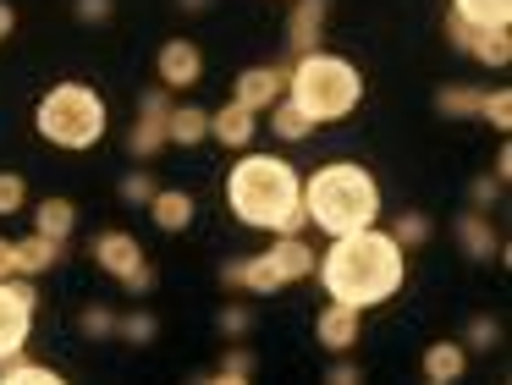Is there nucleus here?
Returning <instances> with one entry per match:
<instances>
[{"label": "nucleus", "instance_id": "nucleus-1", "mask_svg": "<svg viewBox=\"0 0 512 385\" xmlns=\"http://www.w3.org/2000/svg\"><path fill=\"white\" fill-rule=\"evenodd\" d=\"M402 275H408V248L375 226L342 231L331 242V253L320 259V286L331 292V303L347 308H375L386 297H397Z\"/></svg>", "mask_w": 512, "mask_h": 385}, {"label": "nucleus", "instance_id": "nucleus-2", "mask_svg": "<svg viewBox=\"0 0 512 385\" xmlns=\"http://www.w3.org/2000/svg\"><path fill=\"white\" fill-rule=\"evenodd\" d=\"M226 204L254 231H303V176L276 154H243L226 171Z\"/></svg>", "mask_w": 512, "mask_h": 385}, {"label": "nucleus", "instance_id": "nucleus-3", "mask_svg": "<svg viewBox=\"0 0 512 385\" xmlns=\"http://www.w3.org/2000/svg\"><path fill=\"white\" fill-rule=\"evenodd\" d=\"M303 215L314 220L320 231L342 237V231H358V226H375L380 220V187L364 165L353 160H331L303 182Z\"/></svg>", "mask_w": 512, "mask_h": 385}, {"label": "nucleus", "instance_id": "nucleus-4", "mask_svg": "<svg viewBox=\"0 0 512 385\" xmlns=\"http://www.w3.org/2000/svg\"><path fill=\"white\" fill-rule=\"evenodd\" d=\"M287 99L314 121H347L364 99V72H358L347 55H331V50H309L298 55V66H287Z\"/></svg>", "mask_w": 512, "mask_h": 385}, {"label": "nucleus", "instance_id": "nucleus-5", "mask_svg": "<svg viewBox=\"0 0 512 385\" xmlns=\"http://www.w3.org/2000/svg\"><path fill=\"white\" fill-rule=\"evenodd\" d=\"M34 127L56 149H94L105 138V127H111V110H105V99L89 83H56L39 99Z\"/></svg>", "mask_w": 512, "mask_h": 385}, {"label": "nucleus", "instance_id": "nucleus-6", "mask_svg": "<svg viewBox=\"0 0 512 385\" xmlns=\"http://www.w3.org/2000/svg\"><path fill=\"white\" fill-rule=\"evenodd\" d=\"M309 270H314V248L298 231H281L276 248L254 253V259H226L221 286H237V292H248V297H270V292H281V286L303 281Z\"/></svg>", "mask_w": 512, "mask_h": 385}, {"label": "nucleus", "instance_id": "nucleus-7", "mask_svg": "<svg viewBox=\"0 0 512 385\" xmlns=\"http://www.w3.org/2000/svg\"><path fill=\"white\" fill-rule=\"evenodd\" d=\"M89 253H94V264H100L105 275H116L133 297L155 292V264L144 259V242H138L133 231H116V226L100 231V237L89 242Z\"/></svg>", "mask_w": 512, "mask_h": 385}, {"label": "nucleus", "instance_id": "nucleus-8", "mask_svg": "<svg viewBox=\"0 0 512 385\" xmlns=\"http://www.w3.org/2000/svg\"><path fill=\"white\" fill-rule=\"evenodd\" d=\"M34 308H39V292L28 275H6L0 281V358L28 347V330H34Z\"/></svg>", "mask_w": 512, "mask_h": 385}, {"label": "nucleus", "instance_id": "nucleus-9", "mask_svg": "<svg viewBox=\"0 0 512 385\" xmlns=\"http://www.w3.org/2000/svg\"><path fill=\"white\" fill-rule=\"evenodd\" d=\"M171 88H149V94H138V121L133 132H127V149H133V160H155L160 149H166V116H171Z\"/></svg>", "mask_w": 512, "mask_h": 385}, {"label": "nucleus", "instance_id": "nucleus-10", "mask_svg": "<svg viewBox=\"0 0 512 385\" xmlns=\"http://www.w3.org/2000/svg\"><path fill=\"white\" fill-rule=\"evenodd\" d=\"M446 39H452V50L474 55L479 66H507L512 61V33L507 28H474V22H463L457 11L446 17Z\"/></svg>", "mask_w": 512, "mask_h": 385}, {"label": "nucleus", "instance_id": "nucleus-11", "mask_svg": "<svg viewBox=\"0 0 512 385\" xmlns=\"http://www.w3.org/2000/svg\"><path fill=\"white\" fill-rule=\"evenodd\" d=\"M155 72H160V88H193L204 77V50L193 39H166L160 44V55H155Z\"/></svg>", "mask_w": 512, "mask_h": 385}, {"label": "nucleus", "instance_id": "nucleus-12", "mask_svg": "<svg viewBox=\"0 0 512 385\" xmlns=\"http://www.w3.org/2000/svg\"><path fill=\"white\" fill-rule=\"evenodd\" d=\"M325 17H331V0H292V17H287V50H292V55L320 50V39H325Z\"/></svg>", "mask_w": 512, "mask_h": 385}, {"label": "nucleus", "instance_id": "nucleus-13", "mask_svg": "<svg viewBox=\"0 0 512 385\" xmlns=\"http://www.w3.org/2000/svg\"><path fill=\"white\" fill-rule=\"evenodd\" d=\"M259 132V110H248L243 99H232V105L210 110V138L221 143V149H248Z\"/></svg>", "mask_w": 512, "mask_h": 385}, {"label": "nucleus", "instance_id": "nucleus-14", "mask_svg": "<svg viewBox=\"0 0 512 385\" xmlns=\"http://www.w3.org/2000/svg\"><path fill=\"white\" fill-rule=\"evenodd\" d=\"M358 319H364V308L325 303L320 319H314V336H320V347H325V352H353V347H358Z\"/></svg>", "mask_w": 512, "mask_h": 385}, {"label": "nucleus", "instance_id": "nucleus-15", "mask_svg": "<svg viewBox=\"0 0 512 385\" xmlns=\"http://www.w3.org/2000/svg\"><path fill=\"white\" fill-rule=\"evenodd\" d=\"M287 94V66H248V72H237V94L248 110H270L276 99Z\"/></svg>", "mask_w": 512, "mask_h": 385}, {"label": "nucleus", "instance_id": "nucleus-16", "mask_svg": "<svg viewBox=\"0 0 512 385\" xmlns=\"http://www.w3.org/2000/svg\"><path fill=\"white\" fill-rule=\"evenodd\" d=\"M149 220H155L160 231H188L193 226V215H199V204H193V193H182V187H155V198H149Z\"/></svg>", "mask_w": 512, "mask_h": 385}, {"label": "nucleus", "instance_id": "nucleus-17", "mask_svg": "<svg viewBox=\"0 0 512 385\" xmlns=\"http://www.w3.org/2000/svg\"><path fill=\"white\" fill-rule=\"evenodd\" d=\"M452 231H457V242H463V253H468V259H474V264H485V259H496V231H490V209H474V204H468L463 209V215H457L452 220Z\"/></svg>", "mask_w": 512, "mask_h": 385}, {"label": "nucleus", "instance_id": "nucleus-18", "mask_svg": "<svg viewBox=\"0 0 512 385\" xmlns=\"http://www.w3.org/2000/svg\"><path fill=\"white\" fill-rule=\"evenodd\" d=\"M61 248H67V242L45 237V231H28V237H17V275H45L50 264H61Z\"/></svg>", "mask_w": 512, "mask_h": 385}, {"label": "nucleus", "instance_id": "nucleus-19", "mask_svg": "<svg viewBox=\"0 0 512 385\" xmlns=\"http://www.w3.org/2000/svg\"><path fill=\"white\" fill-rule=\"evenodd\" d=\"M463 369H468V347H457V341H435V347L424 352V380L430 385L463 380Z\"/></svg>", "mask_w": 512, "mask_h": 385}, {"label": "nucleus", "instance_id": "nucleus-20", "mask_svg": "<svg viewBox=\"0 0 512 385\" xmlns=\"http://www.w3.org/2000/svg\"><path fill=\"white\" fill-rule=\"evenodd\" d=\"M210 138V110L199 105H171L166 116V143H182V149H193V143Z\"/></svg>", "mask_w": 512, "mask_h": 385}, {"label": "nucleus", "instance_id": "nucleus-21", "mask_svg": "<svg viewBox=\"0 0 512 385\" xmlns=\"http://www.w3.org/2000/svg\"><path fill=\"white\" fill-rule=\"evenodd\" d=\"M34 231H45V237L67 242L72 231H78V204H72V198H45V204L34 209Z\"/></svg>", "mask_w": 512, "mask_h": 385}, {"label": "nucleus", "instance_id": "nucleus-22", "mask_svg": "<svg viewBox=\"0 0 512 385\" xmlns=\"http://www.w3.org/2000/svg\"><path fill=\"white\" fill-rule=\"evenodd\" d=\"M0 385H61V374L50 363H28L23 352L0 358Z\"/></svg>", "mask_w": 512, "mask_h": 385}, {"label": "nucleus", "instance_id": "nucleus-23", "mask_svg": "<svg viewBox=\"0 0 512 385\" xmlns=\"http://www.w3.org/2000/svg\"><path fill=\"white\" fill-rule=\"evenodd\" d=\"M270 132H276L281 143H303V138H309V132H314V121L303 116V110L292 105L287 94H281L276 105H270Z\"/></svg>", "mask_w": 512, "mask_h": 385}, {"label": "nucleus", "instance_id": "nucleus-24", "mask_svg": "<svg viewBox=\"0 0 512 385\" xmlns=\"http://www.w3.org/2000/svg\"><path fill=\"white\" fill-rule=\"evenodd\" d=\"M452 11L474 28H507L512 22V0H452Z\"/></svg>", "mask_w": 512, "mask_h": 385}, {"label": "nucleus", "instance_id": "nucleus-25", "mask_svg": "<svg viewBox=\"0 0 512 385\" xmlns=\"http://www.w3.org/2000/svg\"><path fill=\"white\" fill-rule=\"evenodd\" d=\"M254 369H259V358H254L248 347H237V341H232V347H226V358L215 363L210 380H221V385H248V380H254Z\"/></svg>", "mask_w": 512, "mask_h": 385}, {"label": "nucleus", "instance_id": "nucleus-26", "mask_svg": "<svg viewBox=\"0 0 512 385\" xmlns=\"http://www.w3.org/2000/svg\"><path fill=\"white\" fill-rule=\"evenodd\" d=\"M479 99H485V88H468V83H452L435 94V110L441 116H479Z\"/></svg>", "mask_w": 512, "mask_h": 385}, {"label": "nucleus", "instance_id": "nucleus-27", "mask_svg": "<svg viewBox=\"0 0 512 385\" xmlns=\"http://www.w3.org/2000/svg\"><path fill=\"white\" fill-rule=\"evenodd\" d=\"M155 330H160V319L149 314V308H133V314H116V336H122V341H138V347H149V341H155Z\"/></svg>", "mask_w": 512, "mask_h": 385}, {"label": "nucleus", "instance_id": "nucleus-28", "mask_svg": "<svg viewBox=\"0 0 512 385\" xmlns=\"http://www.w3.org/2000/svg\"><path fill=\"white\" fill-rule=\"evenodd\" d=\"M391 237H397L402 248H424V242L435 237V220H430V215H419V209H408V215L397 220V231H391Z\"/></svg>", "mask_w": 512, "mask_h": 385}, {"label": "nucleus", "instance_id": "nucleus-29", "mask_svg": "<svg viewBox=\"0 0 512 385\" xmlns=\"http://www.w3.org/2000/svg\"><path fill=\"white\" fill-rule=\"evenodd\" d=\"M479 116H485L496 132H507V127H512V94H507V88H496V94H485V99H479Z\"/></svg>", "mask_w": 512, "mask_h": 385}, {"label": "nucleus", "instance_id": "nucleus-30", "mask_svg": "<svg viewBox=\"0 0 512 385\" xmlns=\"http://www.w3.org/2000/svg\"><path fill=\"white\" fill-rule=\"evenodd\" d=\"M116 193H122V204L138 209V204H149V198H155V176H149V171H127Z\"/></svg>", "mask_w": 512, "mask_h": 385}, {"label": "nucleus", "instance_id": "nucleus-31", "mask_svg": "<svg viewBox=\"0 0 512 385\" xmlns=\"http://www.w3.org/2000/svg\"><path fill=\"white\" fill-rule=\"evenodd\" d=\"M215 325H221V336H226V341H243L248 330H254V314H248L243 303H226V308H221V319H215Z\"/></svg>", "mask_w": 512, "mask_h": 385}, {"label": "nucleus", "instance_id": "nucleus-32", "mask_svg": "<svg viewBox=\"0 0 512 385\" xmlns=\"http://www.w3.org/2000/svg\"><path fill=\"white\" fill-rule=\"evenodd\" d=\"M28 204V182L17 171H0V215H17Z\"/></svg>", "mask_w": 512, "mask_h": 385}, {"label": "nucleus", "instance_id": "nucleus-33", "mask_svg": "<svg viewBox=\"0 0 512 385\" xmlns=\"http://www.w3.org/2000/svg\"><path fill=\"white\" fill-rule=\"evenodd\" d=\"M496 341H501V325H496L490 314H474V319H468V352H490Z\"/></svg>", "mask_w": 512, "mask_h": 385}, {"label": "nucleus", "instance_id": "nucleus-34", "mask_svg": "<svg viewBox=\"0 0 512 385\" xmlns=\"http://www.w3.org/2000/svg\"><path fill=\"white\" fill-rule=\"evenodd\" d=\"M78 325H83V336H94V341H100V336H116V314H111V308H100V303L83 308Z\"/></svg>", "mask_w": 512, "mask_h": 385}, {"label": "nucleus", "instance_id": "nucleus-35", "mask_svg": "<svg viewBox=\"0 0 512 385\" xmlns=\"http://www.w3.org/2000/svg\"><path fill=\"white\" fill-rule=\"evenodd\" d=\"M501 198V176H474V187H468V204L474 209H490Z\"/></svg>", "mask_w": 512, "mask_h": 385}, {"label": "nucleus", "instance_id": "nucleus-36", "mask_svg": "<svg viewBox=\"0 0 512 385\" xmlns=\"http://www.w3.org/2000/svg\"><path fill=\"white\" fill-rule=\"evenodd\" d=\"M325 380H331V385H353V380H364V374H358V363L347 358V352H336V363L325 369Z\"/></svg>", "mask_w": 512, "mask_h": 385}, {"label": "nucleus", "instance_id": "nucleus-37", "mask_svg": "<svg viewBox=\"0 0 512 385\" xmlns=\"http://www.w3.org/2000/svg\"><path fill=\"white\" fill-rule=\"evenodd\" d=\"M72 11H78V22H105L116 11V0H72Z\"/></svg>", "mask_w": 512, "mask_h": 385}, {"label": "nucleus", "instance_id": "nucleus-38", "mask_svg": "<svg viewBox=\"0 0 512 385\" xmlns=\"http://www.w3.org/2000/svg\"><path fill=\"white\" fill-rule=\"evenodd\" d=\"M6 275H17V242L12 237H0V281Z\"/></svg>", "mask_w": 512, "mask_h": 385}, {"label": "nucleus", "instance_id": "nucleus-39", "mask_svg": "<svg viewBox=\"0 0 512 385\" xmlns=\"http://www.w3.org/2000/svg\"><path fill=\"white\" fill-rule=\"evenodd\" d=\"M12 33H17V11L6 6V0H0V44L12 39Z\"/></svg>", "mask_w": 512, "mask_h": 385}, {"label": "nucleus", "instance_id": "nucleus-40", "mask_svg": "<svg viewBox=\"0 0 512 385\" xmlns=\"http://www.w3.org/2000/svg\"><path fill=\"white\" fill-rule=\"evenodd\" d=\"M204 6H210V0H182V11H204Z\"/></svg>", "mask_w": 512, "mask_h": 385}]
</instances>
